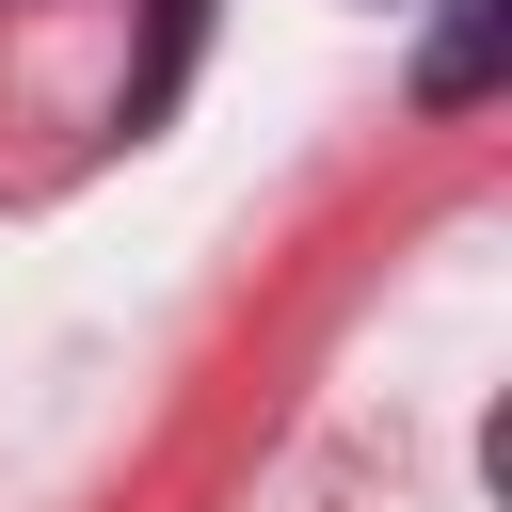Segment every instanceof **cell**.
Listing matches in <instances>:
<instances>
[{
    "label": "cell",
    "instance_id": "2",
    "mask_svg": "<svg viewBox=\"0 0 512 512\" xmlns=\"http://www.w3.org/2000/svg\"><path fill=\"white\" fill-rule=\"evenodd\" d=\"M192 48H208V0H144V80H128V128H160V112H176Z\"/></svg>",
    "mask_w": 512,
    "mask_h": 512
},
{
    "label": "cell",
    "instance_id": "1",
    "mask_svg": "<svg viewBox=\"0 0 512 512\" xmlns=\"http://www.w3.org/2000/svg\"><path fill=\"white\" fill-rule=\"evenodd\" d=\"M512 64V0H448L432 16V64H416V112H480Z\"/></svg>",
    "mask_w": 512,
    "mask_h": 512
}]
</instances>
